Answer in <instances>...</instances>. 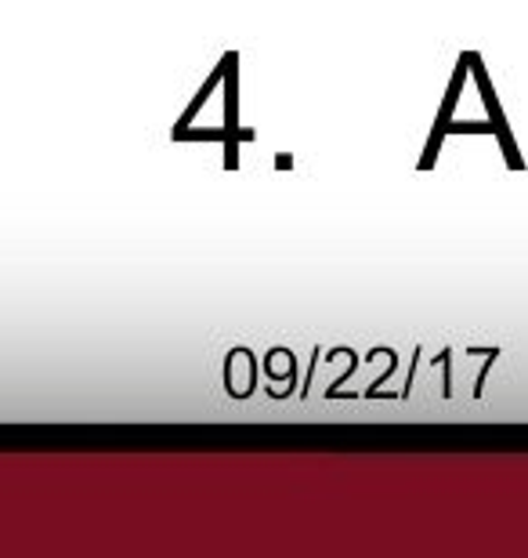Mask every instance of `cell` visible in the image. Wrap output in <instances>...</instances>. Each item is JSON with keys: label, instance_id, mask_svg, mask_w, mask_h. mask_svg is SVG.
<instances>
[{"label": "cell", "instance_id": "obj_1", "mask_svg": "<svg viewBox=\"0 0 528 558\" xmlns=\"http://www.w3.org/2000/svg\"><path fill=\"white\" fill-rule=\"evenodd\" d=\"M224 62H229V73H224V171H240V145L254 142V128L240 124V51H224Z\"/></svg>", "mask_w": 528, "mask_h": 558}, {"label": "cell", "instance_id": "obj_2", "mask_svg": "<svg viewBox=\"0 0 528 558\" xmlns=\"http://www.w3.org/2000/svg\"><path fill=\"white\" fill-rule=\"evenodd\" d=\"M464 59L470 62V76H475L481 102H486V109H489V120L496 124V142H500V149H503V160H507L511 171H525V156H521L518 142H514V135H511L507 117H503L500 95H496V87H492V81H489V65H486V59H481L478 51H464Z\"/></svg>", "mask_w": 528, "mask_h": 558}, {"label": "cell", "instance_id": "obj_3", "mask_svg": "<svg viewBox=\"0 0 528 558\" xmlns=\"http://www.w3.org/2000/svg\"><path fill=\"white\" fill-rule=\"evenodd\" d=\"M467 76H470V62L464 59V54H459V59H456V70H453V81H449L442 106H438L434 128H431V135H427L423 156L417 160V171H434L438 153H442V145H445V138H449V124H453V117H456V102H459V95H464Z\"/></svg>", "mask_w": 528, "mask_h": 558}, {"label": "cell", "instance_id": "obj_4", "mask_svg": "<svg viewBox=\"0 0 528 558\" xmlns=\"http://www.w3.org/2000/svg\"><path fill=\"white\" fill-rule=\"evenodd\" d=\"M224 73H229V62H224V54H221V62L213 65V73L207 76V84L199 87V92H196V98H193V102H188V109H185V113H182V120H177L174 128H193V124H196L199 109H204V106L210 102V95L218 92V87L224 84Z\"/></svg>", "mask_w": 528, "mask_h": 558}, {"label": "cell", "instance_id": "obj_5", "mask_svg": "<svg viewBox=\"0 0 528 558\" xmlns=\"http://www.w3.org/2000/svg\"><path fill=\"white\" fill-rule=\"evenodd\" d=\"M275 167H279V171H286V167H294V160H290V156H279Z\"/></svg>", "mask_w": 528, "mask_h": 558}]
</instances>
